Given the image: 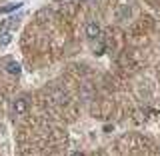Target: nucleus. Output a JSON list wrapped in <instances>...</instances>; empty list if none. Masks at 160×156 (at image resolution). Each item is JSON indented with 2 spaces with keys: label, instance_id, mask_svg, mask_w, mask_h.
I'll return each mask as SVG.
<instances>
[{
  "label": "nucleus",
  "instance_id": "1",
  "mask_svg": "<svg viewBox=\"0 0 160 156\" xmlns=\"http://www.w3.org/2000/svg\"><path fill=\"white\" fill-rule=\"evenodd\" d=\"M86 36L90 38V40H96V38H100V26H98V22H88L86 24Z\"/></svg>",
  "mask_w": 160,
  "mask_h": 156
},
{
  "label": "nucleus",
  "instance_id": "2",
  "mask_svg": "<svg viewBox=\"0 0 160 156\" xmlns=\"http://www.w3.org/2000/svg\"><path fill=\"white\" fill-rule=\"evenodd\" d=\"M26 110H28V102L24 98H16L14 100V104H12V112L14 114H26Z\"/></svg>",
  "mask_w": 160,
  "mask_h": 156
},
{
  "label": "nucleus",
  "instance_id": "3",
  "mask_svg": "<svg viewBox=\"0 0 160 156\" xmlns=\"http://www.w3.org/2000/svg\"><path fill=\"white\" fill-rule=\"evenodd\" d=\"M4 70H6L8 74H12V76H18L22 68H20V64L16 62V60H8V62H6V66H4Z\"/></svg>",
  "mask_w": 160,
  "mask_h": 156
},
{
  "label": "nucleus",
  "instance_id": "4",
  "mask_svg": "<svg viewBox=\"0 0 160 156\" xmlns=\"http://www.w3.org/2000/svg\"><path fill=\"white\" fill-rule=\"evenodd\" d=\"M22 6V2H12V4H6V6H0V14H8L12 12V10H16Z\"/></svg>",
  "mask_w": 160,
  "mask_h": 156
},
{
  "label": "nucleus",
  "instance_id": "5",
  "mask_svg": "<svg viewBox=\"0 0 160 156\" xmlns=\"http://www.w3.org/2000/svg\"><path fill=\"white\" fill-rule=\"evenodd\" d=\"M10 40H12V32H10V30H2V32H0V44L6 46Z\"/></svg>",
  "mask_w": 160,
  "mask_h": 156
},
{
  "label": "nucleus",
  "instance_id": "6",
  "mask_svg": "<svg viewBox=\"0 0 160 156\" xmlns=\"http://www.w3.org/2000/svg\"><path fill=\"white\" fill-rule=\"evenodd\" d=\"M72 156H84L82 152H72Z\"/></svg>",
  "mask_w": 160,
  "mask_h": 156
}]
</instances>
